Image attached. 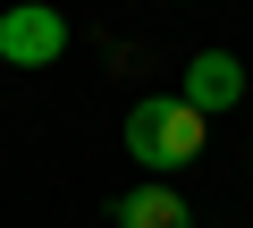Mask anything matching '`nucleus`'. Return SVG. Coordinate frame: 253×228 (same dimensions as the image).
Segmentation results:
<instances>
[{"label":"nucleus","instance_id":"20e7f679","mask_svg":"<svg viewBox=\"0 0 253 228\" xmlns=\"http://www.w3.org/2000/svg\"><path fill=\"white\" fill-rule=\"evenodd\" d=\"M110 220H118V228H194L186 194H177V186H161V178H152V186H135V194H118V203H110Z\"/></svg>","mask_w":253,"mask_h":228},{"label":"nucleus","instance_id":"f257e3e1","mask_svg":"<svg viewBox=\"0 0 253 228\" xmlns=\"http://www.w3.org/2000/svg\"><path fill=\"white\" fill-rule=\"evenodd\" d=\"M126 152H135L152 178L186 169L203 152V110H186V93H144L135 110H126Z\"/></svg>","mask_w":253,"mask_h":228},{"label":"nucleus","instance_id":"f03ea898","mask_svg":"<svg viewBox=\"0 0 253 228\" xmlns=\"http://www.w3.org/2000/svg\"><path fill=\"white\" fill-rule=\"evenodd\" d=\"M59 51H68V17H59V9L17 0V9L0 17V59H9V68H51Z\"/></svg>","mask_w":253,"mask_h":228},{"label":"nucleus","instance_id":"7ed1b4c3","mask_svg":"<svg viewBox=\"0 0 253 228\" xmlns=\"http://www.w3.org/2000/svg\"><path fill=\"white\" fill-rule=\"evenodd\" d=\"M245 101V68H236V51H194L186 59V110H236Z\"/></svg>","mask_w":253,"mask_h":228}]
</instances>
